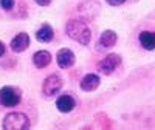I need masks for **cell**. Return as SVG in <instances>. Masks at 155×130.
<instances>
[{
	"label": "cell",
	"instance_id": "cell-5",
	"mask_svg": "<svg viewBox=\"0 0 155 130\" xmlns=\"http://www.w3.org/2000/svg\"><path fill=\"white\" fill-rule=\"evenodd\" d=\"M121 60H123V59H121L120 54L110 53V54H107L104 59L98 63V71L102 73V74H112V73L121 65Z\"/></svg>",
	"mask_w": 155,
	"mask_h": 130
},
{
	"label": "cell",
	"instance_id": "cell-9",
	"mask_svg": "<svg viewBox=\"0 0 155 130\" xmlns=\"http://www.w3.org/2000/svg\"><path fill=\"white\" fill-rule=\"evenodd\" d=\"M74 107H76V99L71 95H68V93L61 95L56 99V109L59 112H62V113H70Z\"/></svg>",
	"mask_w": 155,
	"mask_h": 130
},
{
	"label": "cell",
	"instance_id": "cell-16",
	"mask_svg": "<svg viewBox=\"0 0 155 130\" xmlns=\"http://www.w3.org/2000/svg\"><path fill=\"white\" fill-rule=\"evenodd\" d=\"M34 2L39 5V6H48L51 3V0H34Z\"/></svg>",
	"mask_w": 155,
	"mask_h": 130
},
{
	"label": "cell",
	"instance_id": "cell-12",
	"mask_svg": "<svg viewBox=\"0 0 155 130\" xmlns=\"http://www.w3.org/2000/svg\"><path fill=\"white\" fill-rule=\"evenodd\" d=\"M53 37H54V30L51 28L48 23H44L42 27L36 31V39L39 42H42V44L51 42V41H53Z\"/></svg>",
	"mask_w": 155,
	"mask_h": 130
},
{
	"label": "cell",
	"instance_id": "cell-10",
	"mask_svg": "<svg viewBox=\"0 0 155 130\" xmlns=\"http://www.w3.org/2000/svg\"><path fill=\"white\" fill-rule=\"evenodd\" d=\"M99 84H101L99 76L93 74V73H88V74H85L81 79L79 87H81L82 92H95V90L99 87Z\"/></svg>",
	"mask_w": 155,
	"mask_h": 130
},
{
	"label": "cell",
	"instance_id": "cell-13",
	"mask_svg": "<svg viewBox=\"0 0 155 130\" xmlns=\"http://www.w3.org/2000/svg\"><path fill=\"white\" fill-rule=\"evenodd\" d=\"M138 41L140 45L143 47L144 50H155V33L152 31H141L138 34Z\"/></svg>",
	"mask_w": 155,
	"mask_h": 130
},
{
	"label": "cell",
	"instance_id": "cell-2",
	"mask_svg": "<svg viewBox=\"0 0 155 130\" xmlns=\"http://www.w3.org/2000/svg\"><path fill=\"white\" fill-rule=\"evenodd\" d=\"M30 127H31L30 118L20 112L8 113L2 122V128H5V130H28Z\"/></svg>",
	"mask_w": 155,
	"mask_h": 130
},
{
	"label": "cell",
	"instance_id": "cell-4",
	"mask_svg": "<svg viewBox=\"0 0 155 130\" xmlns=\"http://www.w3.org/2000/svg\"><path fill=\"white\" fill-rule=\"evenodd\" d=\"M62 85H64V82L59 77V74H56V73L50 74L48 77H45V81L42 82V95L47 96V98L54 96V95H58L61 92Z\"/></svg>",
	"mask_w": 155,
	"mask_h": 130
},
{
	"label": "cell",
	"instance_id": "cell-14",
	"mask_svg": "<svg viewBox=\"0 0 155 130\" xmlns=\"http://www.w3.org/2000/svg\"><path fill=\"white\" fill-rule=\"evenodd\" d=\"M0 8L5 11H11L14 8V0H0Z\"/></svg>",
	"mask_w": 155,
	"mask_h": 130
},
{
	"label": "cell",
	"instance_id": "cell-11",
	"mask_svg": "<svg viewBox=\"0 0 155 130\" xmlns=\"http://www.w3.org/2000/svg\"><path fill=\"white\" fill-rule=\"evenodd\" d=\"M33 63H34V67L39 68V70L47 68L48 65L51 63V54L48 53V51H45V50L36 51V53L33 54Z\"/></svg>",
	"mask_w": 155,
	"mask_h": 130
},
{
	"label": "cell",
	"instance_id": "cell-6",
	"mask_svg": "<svg viewBox=\"0 0 155 130\" xmlns=\"http://www.w3.org/2000/svg\"><path fill=\"white\" fill-rule=\"evenodd\" d=\"M56 62L59 65V68L62 70H67L71 68L74 62H76V56L70 48H61L58 53H56Z\"/></svg>",
	"mask_w": 155,
	"mask_h": 130
},
{
	"label": "cell",
	"instance_id": "cell-7",
	"mask_svg": "<svg viewBox=\"0 0 155 130\" xmlns=\"http://www.w3.org/2000/svg\"><path fill=\"white\" fill-rule=\"evenodd\" d=\"M116 42H118V34H116L115 31L112 30H106V31H102L101 36H99V41L96 44V48L99 51L102 50H110L116 45Z\"/></svg>",
	"mask_w": 155,
	"mask_h": 130
},
{
	"label": "cell",
	"instance_id": "cell-17",
	"mask_svg": "<svg viewBox=\"0 0 155 130\" xmlns=\"http://www.w3.org/2000/svg\"><path fill=\"white\" fill-rule=\"evenodd\" d=\"M5 51H6V47H5V44L2 41H0V57L5 56Z\"/></svg>",
	"mask_w": 155,
	"mask_h": 130
},
{
	"label": "cell",
	"instance_id": "cell-1",
	"mask_svg": "<svg viewBox=\"0 0 155 130\" xmlns=\"http://www.w3.org/2000/svg\"><path fill=\"white\" fill-rule=\"evenodd\" d=\"M65 34L81 45H88L92 41V30L81 19H70L65 25Z\"/></svg>",
	"mask_w": 155,
	"mask_h": 130
},
{
	"label": "cell",
	"instance_id": "cell-8",
	"mask_svg": "<svg viewBox=\"0 0 155 130\" xmlns=\"http://www.w3.org/2000/svg\"><path fill=\"white\" fill-rule=\"evenodd\" d=\"M30 42L31 41H30L28 33H19V34H16L14 37L11 39L9 47H11V50L14 51V53H23V51L30 47Z\"/></svg>",
	"mask_w": 155,
	"mask_h": 130
},
{
	"label": "cell",
	"instance_id": "cell-15",
	"mask_svg": "<svg viewBox=\"0 0 155 130\" xmlns=\"http://www.w3.org/2000/svg\"><path fill=\"white\" fill-rule=\"evenodd\" d=\"M106 2H107L110 6H121L123 3L127 2V0H106Z\"/></svg>",
	"mask_w": 155,
	"mask_h": 130
},
{
	"label": "cell",
	"instance_id": "cell-3",
	"mask_svg": "<svg viewBox=\"0 0 155 130\" xmlns=\"http://www.w3.org/2000/svg\"><path fill=\"white\" fill-rule=\"evenodd\" d=\"M22 101V92L19 87L14 85H5L0 88V106L3 107H16Z\"/></svg>",
	"mask_w": 155,
	"mask_h": 130
}]
</instances>
